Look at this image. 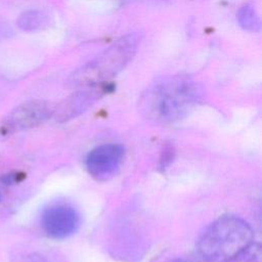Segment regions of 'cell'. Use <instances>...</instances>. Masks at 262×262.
<instances>
[{
  "instance_id": "6da1fadb",
  "label": "cell",
  "mask_w": 262,
  "mask_h": 262,
  "mask_svg": "<svg viewBox=\"0 0 262 262\" xmlns=\"http://www.w3.org/2000/svg\"><path fill=\"white\" fill-rule=\"evenodd\" d=\"M204 88L191 77L173 75L156 80L141 93L138 112L155 124H170L187 116L203 99Z\"/></svg>"
},
{
  "instance_id": "7a4b0ae2",
  "label": "cell",
  "mask_w": 262,
  "mask_h": 262,
  "mask_svg": "<svg viewBox=\"0 0 262 262\" xmlns=\"http://www.w3.org/2000/svg\"><path fill=\"white\" fill-rule=\"evenodd\" d=\"M138 32L126 34L98 55L76 69L68 84L74 88H85L105 84L121 73L133 59L141 42Z\"/></svg>"
},
{
  "instance_id": "3957f363",
  "label": "cell",
  "mask_w": 262,
  "mask_h": 262,
  "mask_svg": "<svg viewBox=\"0 0 262 262\" xmlns=\"http://www.w3.org/2000/svg\"><path fill=\"white\" fill-rule=\"evenodd\" d=\"M249 223L238 217H220L198 239L199 256L207 262H229L253 241Z\"/></svg>"
},
{
  "instance_id": "277c9868",
  "label": "cell",
  "mask_w": 262,
  "mask_h": 262,
  "mask_svg": "<svg viewBox=\"0 0 262 262\" xmlns=\"http://www.w3.org/2000/svg\"><path fill=\"white\" fill-rule=\"evenodd\" d=\"M125 157V149L116 143L100 144L89 151L85 165L88 173L103 181L115 176L120 170Z\"/></svg>"
},
{
  "instance_id": "5b68a950",
  "label": "cell",
  "mask_w": 262,
  "mask_h": 262,
  "mask_svg": "<svg viewBox=\"0 0 262 262\" xmlns=\"http://www.w3.org/2000/svg\"><path fill=\"white\" fill-rule=\"evenodd\" d=\"M54 107L50 102L42 99H32L17 105L4 121V128L8 132H19L36 127L53 115Z\"/></svg>"
},
{
  "instance_id": "8992f818",
  "label": "cell",
  "mask_w": 262,
  "mask_h": 262,
  "mask_svg": "<svg viewBox=\"0 0 262 262\" xmlns=\"http://www.w3.org/2000/svg\"><path fill=\"white\" fill-rule=\"evenodd\" d=\"M81 223L78 211L67 204H55L46 208L41 216V225L47 235L66 238L75 233Z\"/></svg>"
},
{
  "instance_id": "52a82bcc",
  "label": "cell",
  "mask_w": 262,
  "mask_h": 262,
  "mask_svg": "<svg viewBox=\"0 0 262 262\" xmlns=\"http://www.w3.org/2000/svg\"><path fill=\"white\" fill-rule=\"evenodd\" d=\"M107 90L105 84L82 88L67 98H64L56 107L53 115L58 121H69L86 112L93 105Z\"/></svg>"
},
{
  "instance_id": "ba28073f",
  "label": "cell",
  "mask_w": 262,
  "mask_h": 262,
  "mask_svg": "<svg viewBox=\"0 0 262 262\" xmlns=\"http://www.w3.org/2000/svg\"><path fill=\"white\" fill-rule=\"evenodd\" d=\"M17 27L26 32H38L49 28L52 24L51 16L40 9H29L19 14Z\"/></svg>"
},
{
  "instance_id": "9c48e42d",
  "label": "cell",
  "mask_w": 262,
  "mask_h": 262,
  "mask_svg": "<svg viewBox=\"0 0 262 262\" xmlns=\"http://www.w3.org/2000/svg\"><path fill=\"white\" fill-rule=\"evenodd\" d=\"M236 19L239 27L248 32H258L261 28L260 15L252 3H246L239 7L236 13Z\"/></svg>"
},
{
  "instance_id": "30bf717a",
  "label": "cell",
  "mask_w": 262,
  "mask_h": 262,
  "mask_svg": "<svg viewBox=\"0 0 262 262\" xmlns=\"http://www.w3.org/2000/svg\"><path fill=\"white\" fill-rule=\"evenodd\" d=\"M229 262H262V248L259 243H250Z\"/></svg>"
},
{
  "instance_id": "8fae6325",
  "label": "cell",
  "mask_w": 262,
  "mask_h": 262,
  "mask_svg": "<svg viewBox=\"0 0 262 262\" xmlns=\"http://www.w3.org/2000/svg\"><path fill=\"white\" fill-rule=\"evenodd\" d=\"M11 262H49L45 257L37 253H25L15 256Z\"/></svg>"
},
{
  "instance_id": "7c38bea8",
  "label": "cell",
  "mask_w": 262,
  "mask_h": 262,
  "mask_svg": "<svg viewBox=\"0 0 262 262\" xmlns=\"http://www.w3.org/2000/svg\"><path fill=\"white\" fill-rule=\"evenodd\" d=\"M167 262H207L205 261L203 258L201 257H192V256H188V257H178V258H174L172 260H169Z\"/></svg>"
},
{
  "instance_id": "4fadbf2b",
  "label": "cell",
  "mask_w": 262,
  "mask_h": 262,
  "mask_svg": "<svg viewBox=\"0 0 262 262\" xmlns=\"http://www.w3.org/2000/svg\"><path fill=\"white\" fill-rule=\"evenodd\" d=\"M0 26H1V25H0Z\"/></svg>"
}]
</instances>
